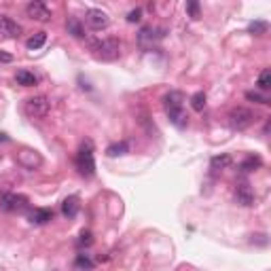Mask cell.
<instances>
[{
	"label": "cell",
	"instance_id": "cell-1",
	"mask_svg": "<svg viewBox=\"0 0 271 271\" xmlns=\"http://www.w3.org/2000/svg\"><path fill=\"white\" fill-rule=\"evenodd\" d=\"M91 51H93V57L100 59V62H115L121 55V43H119V39H106V41L95 43Z\"/></svg>",
	"mask_w": 271,
	"mask_h": 271
},
{
	"label": "cell",
	"instance_id": "cell-2",
	"mask_svg": "<svg viewBox=\"0 0 271 271\" xmlns=\"http://www.w3.org/2000/svg\"><path fill=\"white\" fill-rule=\"evenodd\" d=\"M77 170L81 176L85 178H91L95 174V159H93V146L91 142L83 144L81 150L77 153Z\"/></svg>",
	"mask_w": 271,
	"mask_h": 271
},
{
	"label": "cell",
	"instance_id": "cell-3",
	"mask_svg": "<svg viewBox=\"0 0 271 271\" xmlns=\"http://www.w3.org/2000/svg\"><path fill=\"white\" fill-rule=\"evenodd\" d=\"M257 119H259L257 112H252L250 108H244V106H237L229 112V125L231 130H237V132L248 130Z\"/></svg>",
	"mask_w": 271,
	"mask_h": 271
},
{
	"label": "cell",
	"instance_id": "cell-4",
	"mask_svg": "<svg viewBox=\"0 0 271 271\" xmlns=\"http://www.w3.org/2000/svg\"><path fill=\"white\" fill-rule=\"evenodd\" d=\"M24 110L28 117L32 119H43L49 115L51 110V102L47 100L45 95H34V97H28V100L24 102Z\"/></svg>",
	"mask_w": 271,
	"mask_h": 271
},
{
	"label": "cell",
	"instance_id": "cell-5",
	"mask_svg": "<svg viewBox=\"0 0 271 271\" xmlns=\"http://www.w3.org/2000/svg\"><path fill=\"white\" fill-rule=\"evenodd\" d=\"M26 15L30 19L39 21V24H49V21L53 19V13L45 4V0H30L26 4Z\"/></svg>",
	"mask_w": 271,
	"mask_h": 271
},
{
	"label": "cell",
	"instance_id": "cell-6",
	"mask_svg": "<svg viewBox=\"0 0 271 271\" xmlns=\"http://www.w3.org/2000/svg\"><path fill=\"white\" fill-rule=\"evenodd\" d=\"M28 208V197L17 193H4L0 197V210L2 212H21Z\"/></svg>",
	"mask_w": 271,
	"mask_h": 271
},
{
	"label": "cell",
	"instance_id": "cell-7",
	"mask_svg": "<svg viewBox=\"0 0 271 271\" xmlns=\"http://www.w3.org/2000/svg\"><path fill=\"white\" fill-rule=\"evenodd\" d=\"M85 24L97 32V30H106L110 26V17L102 9H89L85 13Z\"/></svg>",
	"mask_w": 271,
	"mask_h": 271
},
{
	"label": "cell",
	"instance_id": "cell-8",
	"mask_svg": "<svg viewBox=\"0 0 271 271\" xmlns=\"http://www.w3.org/2000/svg\"><path fill=\"white\" fill-rule=\"evenodd\" d=\"M0 34L9 36V39H17L21 34V26L15 19H11L9 15H0Z\"/></svg>",
	"mask_w": 271,
	"mask_h": 271
},
{
	"label": "cell",
	"instance_id": "cell-9",
	"mask_svg": "<svg viewBox=\"0 0 271 271\" xmlns=\"http://www.w3.org/2000/svg\"><path fill=\"white\" fill-rule=\"evenodd\" d=\"M17 159H19V163H21V165H26L28 170H34V168H39V165L43 163L41 155L36 153V150H30V148H24V150H21Z\"/></svg>",
	"mask_w": 271,
	"mask_h": 271
},
{
	"label": "cell",
	"instance_id": "cell-10",
	"mask_svg": "<svg viewBox=\"0 0 271 271\" xmlns=\"http://www.w3.org/2000/svg\"><path fill=\"white\" fill-rule=\"evenodd\" d=\"M235 199L237 203H242V206H254V193L250 189V184L248 182H242V184H237V189H235Z\"/></svg>",
	"mask_w": 271,
	"mask_h": 271
},
{
	"label": "cell",
	"instance_id": "cell-11",
	"mask_svg": "<svg viewBox=\"0 0 271 271\" xmlns=\"http://www.w3.org/2000/svg\"><path fill=\"white\" fill-rule=\"evenodd\" d=\"M30 223L32 225H47L49 221H53V210L49 208H36L30 212Z\"/></svg>",
	"mask_w": 271,
	"mask_h": 271
},
{
	"label": "cell",
	"instance_id": "cell-12",
	"mask_svg": "<svg viewBox=\"0 0 271 271\" xmlns=\"http://www.w3.org/2000/svg\"><path fill=\"white\" fill-rule=\"evenodd\" d=\"M168 117H170V121L178 127V130H182V127H186V123H189V117H186V112L182 110V106L170 108L168 110Z\"/></svg>",
	"mask_w": 271,
	"mask_h": 271
},
{
	"label": "cell",
	"instance_id": "cell-13",
	"mask_svg": "<svg viewBox=\"0 0 271 271\" xmlns=\"http://www.w3.org/2000/svg\"><path fill=\"white\" fill-rule=\"evenodd\" d=\"M77 212H79V197L77 195H70V197H66L62 201V214L66 218H74Z\"/></svg>",
	"mask_w": 271,
	"mask_h": 271
},
{
	"label": "cell",
	"instance_id": "cell-14",
	"mask_svg": "<svg viewBox=\"0 0 271 271\" xmlns=\"http://www.w3.org/2000/svg\"><path fill=\"white\" fill-rule=\"evenodd\" d=\"M15 81H17V85H21V87H34L36 83H39V79H36L30 70H19L15 74Z\"/></svg>",
	"mask_w": 271,
	"mask_h": 271
},
{
	"label": "cell",
	"instance_id": "cell-15",
	"mask_svg": "<svg viewBox=\"0 0 271 271\" xmlns=\"http://www.w3.org/2000/svg\"><path fill=\"white\" fill-rule=\"evenodd\" d=\"M182 100H184V95L180 93V91H170L168 95L163 97V108H165V110H170V108L182 106Z\"/></svg>",
	"mask_w": 271,
	"mask_h": 271
},
{
	"label": "cell",
	"instance_id": "cell-16",
	"mask_svg": "<svg viewBox=\"0 0 271 271\" xmlns=\"http://www.w3.org/2000/svg\"><path fill=\"white\" fill-rule=\"evenodd\" d=\"M263 165V159L261 157H257V155H248L246 159L239 163V170L242 172H254V170H259Z\"/></svg>",
	"mask_w": 271,
	"mask_h": 271
},
{
	"label": "cell",
	"instance_id": "cell-17",
	"mask_svg": "<svg viewBox=\"0 0 271 271\" xmlns=\"http://www.w3.org/2000/svg\"><path fill=\"white\" fill-rule=\"evenodd\" d=\"M45 43H47V32H36L34 36H30V39H28L26 47H28L30 51H36V49H41Z\"/></svg>",
	"mask_w": 271,
	"mask_h": 271
},
{
	"label": "cell",
	"instance_id": "cell-18",
	"mask_svg": "<svg viewBox=\"0 0 271 271\" xmlns=\"http://www.w3.org/2000/svg\"><path fill=\"white\" fill-rule=\"evenodd\" d=\"M127 150H130V146H127V142H115V144H110L106 148V155L108 157H121L125 155Z\"/></svg>",
	"mask_w": 271,
	"mask_h": 271
},
{
	"label": "cell",
	"instance_id": "cell-19",
	"mask_svg": "<svg viewBox=\"0 0 271 271\" xmlns=\"http://www.w3.org/2000/svg\"><path fill=\"white\" fill-rule=\"evenodd\" d=\"M191 108H193L195 112H201L203 108H206V93H203V91L193 93V95H191Z\"/></svg>",
	"mask_w": 271,
	"mask_h": 271
},
{
	"label": "cell",
	"instance_id": "cell-20",
	"mask_svg": "<svg viewBox=\"0 0 271 271\" xmlns=\"http://www.w3.org/2000/svg\"><path fill=\"white\" fill-rule=\"evenodd\" d=\"M210 165H212V170H225L231 165V155H221V157H212V161H210Z\"/></svg>",
	"mask_w": 271,
	"mask_h": 271
},
{
	"label": "cell",
	"instance_id": "cell-21",
	"mask_svg": "<svg viewBox=\"0 0 271 271\" xmlns=\"http://www.w3.org/2000/svg\"><path fill=\"white\" fill-rule=\"evenodd\" d=\"M186 13H189L191 19H199V17H201L199 0H186Z\"/></svg>",
	"mask_w": 271,
	"mask_h": 271
},
{
	"label": "cell",
	"instance_id": "cell-22",
	"mask_svg": "<svg viewBox=\"0 0 271 271\" xmlns=\"http://www.w3.org/2000/svg\"><path fill=\"white\" fill-rule=\"evenodd\" d=\"M267 30H269L267 21H252L250 28H248V32L254 34V36H263V34H267Z\"/></svg>",
	"mask_w": 271,
	"mask_h": 271
},
{
	"label": "cell",
	"instance_id": "cell-23",
	"mask_svg": "<svg viewBox=\"0 0 271 271\" xmlns=\"http://www.w3.org/2000/svg\"><path fill=\"white\" fill-rule=\"evenodd\" d=\"M66 28H68V34L77 36V39H83V36H85V32H83V28H81V24H79V19H70V21L66 24Z\"/></svg>",
	"mask_w": 271,
	"mask_h": 271
},
{
	"label": "cell",
	"instance_id": "cell-24",
	"mask_svg": "<svg viewBox=\"0 0 271 271\" xmlns=\"http://www.w3.org/2000/svg\"><path fill=\"white\" fill-rule=\"evenodd\" d=\"M257 85L263 89V91H267V89L271 87V70H269V68H265V70H263V72L259 74Z\"/></svg>",
	"mask_w": 271,
	"mask_h": 271
},
{
	"label": "cell",
	"instance_id": "cell-25",
	"mask_svg": "<svg viewBox=\"0 0 271 271\" xmlns=\"http://www.w3.org/2000/svg\"><path fill=\"white\" fill-rule=\"evenodd\" d=\"M74 267H77V269H93L95 263L91 259H87L85 254H79L77 261H74Z\"/></svg>",
	"mask_w": 271,
	"mask_h": 271
},
{
	"label": "cell",
	"instance_id": "cell-26",
	"mask_svg": "<svg viewBox=\"0 0 271 271\" xmlns=\"http://www.w3.org/2000/svg\"><path fill=\"white\" fill-rule=\"evenodd\" d=\"M246 100L250 102H257V104H271L267 95H261L259 91H246Z\"/></svg>",
	"mask_w": 271,
	"mask_h": 271
},
{
	"label": "cell",
	"instance_id": "cell-27",
	"mask_svg": "<svg viewBox=\"0 0 271 271\" xmlns=\"http://www.w3.org/2000/svg\"><path fill=\"white\" fill-rule=\"evenodd\" d=\"M93 244V237L89 231H83L81 233V239H79V246H91Z\"/></svg>",
	"mask_w": 271,
	"mask_h": 271
},
{
	"label": "cell",
	"instance_id": "cell-28",
	"mask_svg": "<svg viewBox=\"0 0 271 271\" xmlns=\"http://www.w3.org/2000/svg\"><path fill=\"white\" fill-rule=\"evenodd\" d=\"M140 19H142V9H134L127 13V21H130V24H136V21H140Z\"/></svg>",
	"mask_w": 271,
	"mask_h": 271
},
{
	"label": "cell",
	"instance_id": "cell-29",
	"mask_svg": "<svg viewBox=\"0 0 271 271\" xmlns=\"http://www.w3.org/2000/svg\"><path fill=\"white\" fill-rule=\"evenodd\" d=\"M13 62V55L11 53H4V51H0V64H9Z\"/></svg>",
	"mask_w": 271,
	"mask_h": 271
},
{
	"label": "cell",
	"instance_id": "cell-30",
	"mask_svg": "<svg viewBox=\"0 0 271 271\" xmlns=\"http://www.w3.org/2000/svg\"><path fill=\"white\" fill-rule=\"evenodd\" d=\"M9 138H6V134H0V142H6Z\"/></svg>",
	"mask_w": 271,
	"mask_h": 271
}]
</instances>
